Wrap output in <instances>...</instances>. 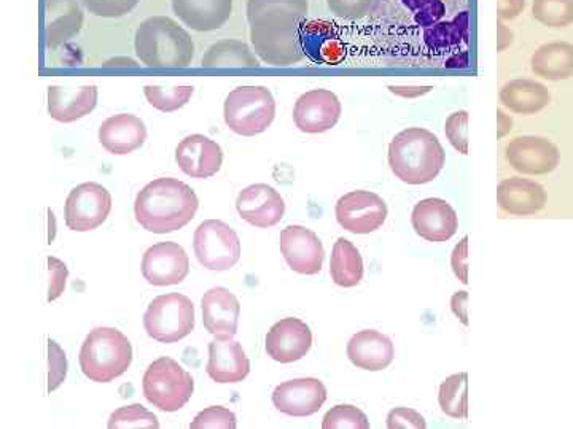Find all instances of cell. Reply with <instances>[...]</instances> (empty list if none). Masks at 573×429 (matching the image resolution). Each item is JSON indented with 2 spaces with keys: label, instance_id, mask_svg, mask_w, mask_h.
I'll return each instance as SVG.
<instances>
[{
  "label": "cell",
  "instance_id": "obj_1",
  "mask_svg": "<svg viewBox=\"0 0 573 429\" xmlns=\"http://www.w3.org/2000/svg\"><path fill=\"white\" fill-rule=\"evenodd\" d=\"M373 24L389 63L469 67V0H381Z\"/></svg>",
  "mask_w": 573,
  "mask_h": 429
},
{
  "label": "cell",
  "instance_id": "obj_2",
  "mask_svg": "<svg viewBox=\"0 0 573 429\" xmlns=\"http://www.w3.org/2000/svg\"><path fill=\"white\" fill-rule=\"evenodd\" d=\"M308 0H247L253 51L263 63L287 67L303 61L301 33Z\"/></svg>",
  "mask_w": 573,
  "mask_h": 429
},
{
  "label": "cell",
  "instance_id": "obj_3",
  "mask_svg": "<svg viewBox=\"0 0 573 429\" xmlns=\"http://www.w3.org/2000/svg\"><path fill=\"white\" fill-rule=\"evenodd\" d=\"M198 195L177 178H157L142 188L134 202V215L146 231L170 235L197 215Z\"/></svg>",
  "mask_w": 573,
  "mask_h": 429
},
{
  "label": "cell",
  "instance_id": "obj_4",
  "mask_svg": "<svg viewBox=\"0 0 573 429\" xmlns=\"http://www.w3.org/2000/svg\"><path fill=\"white\" fill-rule=\"evenodd\" d=\"M445 163V149L431 130L408 128L398 133L390 142V171L403 184H431L438 177Z\"/></svg>",
  "mask_w": 573,
  "mask_h": 429
},
{
  "label": "cell",
  "instance_id": "obj_5",
  "mask_svg": "<svg viewBox=\"0 0 573 429\" xmlns=\"http://www.w3.org/2000/svg\"><path fill=\"white\" fill-rule=\"evenodd\" d=\"M136 53L150 67H187L195 56L190 34L167 16H152L136 33Z\"/></svg>",
  "mask_w": 573,
  "mask_h": 429
},
{
  "label": "cell",
  "instance_id": "obj_6",
  "mask_svg": "<svg viewBox=\"0 0 573 429\" xmlns=\"http://www.w3.org/2000/svg\"><path fill=\"white\" fill-rule=\"evenodd\" d=\"M82 373L92 382L109 383L123 376L133 362V346L115 328H96L80 350Z\"/></svg>",
  "mask_w": 573,
  "mask_h": 429
},
{
  "label": "cell",
  "instance_id": "obj_7",
  "mask_svg": "<svg viewBox=\"0 0 573 429\" xmlns=\"http://www.w3.org/2000/svg\"><path fill=\"white\" fill-rule=\"evenodd\" d=\"M225 123L244 137L259 136L270 128L276 116V102L265 86H239L225 101Z\"/></svg>",
  "mask_w": 573,
  "mask_h": 429
},
{
  "label": "cell",
  "instance_id": "obj_8",
  "mask_svg": "<svg viewBox=\"0 0 573 429\" xmlns=\"http://www.w3.org/2000/svg\"><path fill=\"white\" fill-rule=\"evenodd\" d=\"M144 396L164 412L180 411L194 394V377L173 358L157 359L144 374Z\"/></svg>",
  "mask_w": 573,
  "mask_h": 429
},
{
  "label": "cell",
  "instance_id": "obj_9",
  "mask_svg": "<svg viewBox=\"0 0 573 429\" xmlns=\"http://www.w3.org/2000/svg\"><path fill=\"white\" fill-rule=\"evenodd\" d=\"M147 335L161 343L182 341L195 328V305L184 294L154 298L144 315Z\"/></svg>",
  "mask_w": 573,
  "mask_h": 429
},
{
  "label": "cell",
  "instance_id": "obj_10",
  "mask_svg": "<svg viewBox=\"0 0 573 429\" xmlns=\"http://www.w3.org/2000/svg\"><path fill=\"white\" fill-rule=\"evenodd\" d=\"M194 249L199 264L209 270L232 269L241 257L238 235L221 219H208L198 226Z\"/></svg>",
  "mask_w": 573,
  "mask_h": 429
},
{
  "label": "cell",
  "instance_id": "obj_11",
  "mask_svg": "<svg viewBox=\"0 0 573 429\" xmlns=\"http://www.w3.org/2000/svg\"><path fill=\"white\" fill-rule=\"evenodd\" d=\"M112 211V195L108 188L89 181L78 185L67 195L64 219L68 229L77 232L92 231L108 219Z\"/></svg>",
  "mask_w": 573,
  "mask_h": 429
},
{
  "label": "cell",
  "instance_id": "obj_12",
  "mask_svg": "<svg viewBox=\"0 0 573 429\" xmlns=\"http://www.w3.org/2000/svg\"><path fill=\"white\" fill-rule=\"evenodd\" d=\"M335 214L346 231L352 235H370L386 223L389 211L381 195L372 191L357 190L339 198Z\"/></svg>",
  "mask_w": 573,
  "mask_h": 429
},
{
  "label": "cell",
  "instance_id": "obj_13",
  "mask_svg": "<svg viewBox=\"0 0 573 429\" xmlns=\"http://www.w3.org/2000/svg\"><path fill=\"white\" fill-rule=\"evenodd\" d=\"M506 157L510 166L520 174L547 175L558 169L561 153L545 137L523 136L508 143Z\"/></svg>",
  "mask_w": 573,
  "mask_h": 429
},
{
  "label": "cell",
  "instance_id": "obj_14",
  "mask_svg": "<svg viewBox=\"0 0 573 429\" xmlns=\"http://www.w3.org/2000/svg\"><path fill=\"white\" fill-rule=\"evenodd\" d=\"M281 253L288 267L301 276H315L324 266V245L315 232L304 226H287L281 232Z\"/></svg>",
  "mask_w": 573,
  "mask_h": 429
},
{
  "label": "cell",
  "instance_id": "obj_15",
  "mask_svg": "<svg viewBox=\"0 0 573 429\" xmlns=\"http://www.w3.org/2000/svg\"><path fill=\"white\" fill-rule=\"evenodd\" d=\"M341 102L328 89H312L298 98L294 122L301 133L321 134L335 128L341 118Z\"/></svg>",
  "mask_w": 573,
  "mask_h": 429
},
{
  "label": "cell",
  "instance_id": "obj_16",
  "mask_svg": "<svg viewBox=\"0 0 573 429\" xmlns=\"http://www.w3.org/2000/svg\"><path fill=\"white\" fill-rule=\"evenodd\" d=\"M190 273V260L176 242L150 247L142 257V276L154 287L182 283Z\"/></svg>",
  "mask_w": 573,
  "mask_h": 429
},
{
  "label": "cell",
  "instance_id": "obj_17",
  "mask_svg": "<svg viewBox=\"0 0 573 429\" xmlns=\"http://www.w3.org/2000/svg\"><path fill=\"white\" fill-rule=\"evenodd\" d=\"M325 401L327 388L314 377L288 380L276 387L273 393L274 407L290 417H309L321 411Z\"/></svg>",
  "mask_w": 573,
  "mask_h": 429
},
{
  "label": "cell",
  "instance_id": "obj_18",
  "mask_svg": "<svg viewBox=\"0 0 573 429\" xmlns=\"http://www.w3.org/2000/svg\"><path fill=\"white\" fill-rule=\"evenodd\" d=\"M311 345V329L300 318H283L266 335L267 356L283 365L304 358Z\"/></svg>",
  "mask_w": 573,
  "mask_h": 429
},
{
  "label": "cell",
  "instance_id": "obj_19",
  "mask_svg": "<svg viewBox=\"0 0 573 429\" xmlns=\"http://www.w3.org/2000/svg\"><path fill=\"white\" fill-rule=\"evenodd\" d=\"M411 225L427 242H446L458 232L459 216L445 199L428 198L413 209Z\"/></svg>",
  "mask_w": 573,
  "mask_h": 429
},
{
  "label": "cell",
  "instance_id": "obj_20",
  "mask_svg": "<svg viewBox=\"0 0 573 429\" xmlns=\"http://www.w3.org/2000/svg\"><path fill=\"white\" fill-rule=\"evenodd\" d=\"M236 209L244 222L256 228H273L286 214V204L273 187L265 184L250 185L236 201Z\"/></svg>",
  "mask_w": 573,
  "mask_h": 429
},
{
  "label": "cell",
  "instance_id": "obj_21",
  "mask_svg": "<svg viewBox=\"0 0 573 429\" xmlns=\"http://www.w3.org/2000/svg\"><path fill=\"white\" fill-rule=\"evenodd\" d=\"M304 58L315 64L338 65L346 58V43L335 23L311 22L301 33Z\"/></svg>",
  "mask_w": 573,
  "mask_h": 429
},
{
  "label": "cell",
  "instance_id": "obj_22",
  "mask_svg": "<svg viewBox=\"0 0 573 429\" xmlns=\"http://www.w3.org/2000/svg\"><path fill=\"white\" fill-rule=\"evenodd\" d=\"M176 161L188 177L209 178L221 171L223 151L221 146L209 137L194 134L178 143Z\"/></svg>",
  "mask_w": 573,
  "mask_h": 429
},
{
  "label": "cell",
  "instance_id": "obj_23",
  "mask_svg": "<svg viewBox=\"0 0 573 429\" xmlns=\"http://www.w3.org/2000/svg\"><path fill=\"white\" fill-rule=\"evenodd\" d=\"M208 376L217 383L242 382L250 373V362L241 343L215 336L209 343Z\"/></svg>",
  "mask_w": 573,
  "mask_h": 429
},
{
  "label": "cell",
  "instance_id": "obj_24",
  "mask_svg": "<svg viewBox=\"0 0 573 429\" xmlns=\"http://www.w3.org/2000/svg\"><path fill=\"white\" fill-rule=\"evenodd\" d=\"M98 105L95 85L58 86L48 88V113L60 123H74L89 115Z\"/></svg>",
  "mask_w": 573,
  "mask_h": 429
},
{
  "label": "cell",
  "instance_id": "obj_25",
  "mask_svg": "<svg viewBox=\"0 0 573 429\" xmlns=\"http://www.w3.org/2000/svg\"><path fill=\"white\" fill-rule=\"evenodd\" d=\"M201 307L202 323L212 336L235 338L238 332L241 305L232 291L222 287L212 288L202 296Z\"/></svg>",
  "mask_w": 573,
  "mask_h": 429
},
{
  "label": "cell",
  "instance_id": "obj_26",
  "mask_svg": "<svg viewBox=\"0 0 573 429\" xmlns=\"http://www.w3.org/2000/svg\"><path fill=\"white\" fill-rule=\"evenodd\" d=\"M497 204L510 215H535L547 205V191L540 184L527 178H506L497 187Z\"/></svg>",
  "mask_w": 573,
  "mask_h": 429
},
{
  "label": "cell",
  "instance_id": "obj_27",
  "mask_svg": "<svg viewBox=\"0 0 573 429\" xmlns=\"http://www.w3.org/2000/svg\"><path fill=\"white\" fill-rule=\"evenodd\" d=\"M80 0H45V40L48 48H58L80 33L84 26Z\"/></svg>",
  "mask_w": 573,
  "mask_h": 429
},
{
  "label": "cell",
  "instance_id": "obj_28",
  "mask_svg": "<svg viewBox=\"0 0 573 429\" xmlns=\"http://www.w3.org/2000/svg\"><path fill=\"white\" fill-rule=\"evenodd\" d=\"M394 356L396 349L393 341L375 329L357 332L348 343V358L359 369L372 373L387 369L393 365Z\"/></svg>",
  "mask_w": 573,
  "mask_h": 429
},
{
  "label": "cell",
  "instance_id": "obj_29",
  "mask_svg": "<svg viewBox=\"0 0 573 429\" xmlns=\"http://www.w3.org/2000/svg\"><path fill=\"white\" fill-rule=\"evenodd\" d=\"M147 140L142 119L129 113L111 116L99 128V142L109 153L128 154L139 150Z\"/></svg>",
  "mask_w": 573,
  "mask_h": 429
},
{
  "label": "cell",
  "instance_id": "obj_30",
  "mask_svg": "<svg viewBox=\"0 0 573 429\" xmlns=\"http://www.w3.org/2000/svg\"><path fill=\"white\" fill-rule=\"evenodd\" d=\"M174 13L198 33L221 29L233 12V0H173Z\"/></svg>",
  "mask_w": 573,
  "mask_h": 429
},
{
  "label": "cell",
  "instance_id": "obj_31",
  "mask_svg": "<svg viewBox=\"0 0 573 429\" xmlns=\"http://www.w3.org/2000/svg\"><path fill=\"white\" fill-rule=\"evenodd\" d=\"M499 98L503 108L518 115H535L547 109L551 102V94L547 86L530 80V78L508 81L500 89Z\"/></svg>",
  "mask_w": 573,
  "mask_h": 429
},
{
  "label": "cell",
  "instance_id": "obj_32",
  "mask_svg": "<svg viewBox=\"0 0 573 429\" xmlns=\"http://www.w3.org/2000/svg\"><path fill=\"white\" fill-rule=\"evenodd\" d=\"M531 68L537 77L545 80H569L573 77V45L568 42L541 45L532 54Z\"/></svg>",
  "mask_w": 573,
  "mask_h": 429
},
{
  "label": "cell",
  "instance_id": "obj_33",
  "mask_svg": "<svg viewBox=\"0 0 573 429\" xmlns=\"http://www.w3.org/2000/svg\"><path fill=\"white\" fill-rule=\"evenodd\" d=\"M332 279L338 287H357L363 279V260L351 240L339 237L333 245L331 260Z\"/></svg>",
  "mask_w": 573,
  "mask_h": 429
},
{
  "label": "cell",
  "instance_id": "obj_34",
  "mask_svg": "<svg viewBox=\"0 0 573 429\" xmlns=\"http://www.w3.org/2000/svg\"><path fill=\"white\" fill-rule=\"evenodd\" d=\"M202 67H259L260 63L249 45L239 40H222L209 47L202 56Z\"/></svg>",
  "mask_w": 573,
  "mask_h": 429
},
{
  "label": "cell",
  "instance_id": "obj_35",
  "mask_svg": "<svg viewBox=\"0 0 573 429\" xmlns=\"http://www.w3.org/2000/svg\"><path fill=\"white\" fill-rule=\"evenodd\" d=\"M466 373L454 374L449 376L441 383L440 393H438V403L443 414L451 418L469 417V398H466Z\"/></svg>",
  "mask_w": 573,
  "mask_h": 429
},
{
  "label": "cell",
  "instance_id": "obj_36",
  "mask_svg": "<svg viewBox=\"0 0 573 429\" xmlns=\"http://www.w3.org/2000/svg\"><path fill=\"white\" fill-rule=\"evenodd\" d=\"M194 86H157L147 85L144 88L147 101L152 108L160 110V112L171 113L184 108L191 96H194Z\"/></svg>",
  "mask_w": 573,
  "mask_h": 429
},
{
  "label": "cell",
  "instance_id": "obj_37",
  "mask_svg": "<svg viewBox=\"0 0 573 429\" xmlns=\"http://www.w3.org/2000/svg\"><path fill=\"white\" fill-rule=\"evenodd\" d=\"M532 16L535 22L552 29L573 24V0H534Z\"/></svg>",
  "mask_w": 573,
  "mask_h": 429
},
{
  "label": "cell",
  "instance_id": "obj_38",
  "mask_svg": "<svg viewBox=\"0 0 573 429\" xmlns=\"http://www.w3.org/2000/svg\"><path fill=\"white\" fill-rule=\"evenodd\" d=\"M108 427L113 429H125V428H160L158 424L157 415L152 412L147 411L146 407L139 406V404H133V406L120 407L119 411L113 412L111 418H109Z\"/></svg>",
  "mask_w": 573,
  "mask_h": 429
},
{
  "label": "cell",
  "instance_id": "obj_39",
  "mask_svg": "<svg viewBox=\"0 0 573 429\" xmlns=\"http://www.w3.org/2000/svg\"><path fill=\"white\" fill-rule=\"evenodd\" d=\"M324 429H369L370 420L359 407L335 406L325 414L322 420Z\"/></svg>",
  "mask_w": 573,
  "mask_h": 429
},
{
  "label": "cell",
  "instance_id": "obj_40",
  "mask_svg": "<svg viewBox=\"0 0 573 429\" xmlns=\"http://www.w3.org/2000/svg\"><path fill=\"white\" fill-rule=\"evenodd\" d=\"M328 9L339 18L362 20L372 16L381 0H327Z\"/></svg>",
  "mask_w": 573,
  "mask_h": 429
},
{
  "label": "cell",
  "instance_id": "obj_41",
  "mask_svg": "<svg viewBox=\"0 0 573 429\" xmlns=\"http://www.w3.org/2000/svg\"><path fill=\"white\" fill-rule=\"evenodd\" d=\"M236 427H238L236 415L229 408L221 406L204 408L190 424L191 429H235Z\"/></svg>",
  "mask_w": 573,
  "mask_h": 429
},
{
  "label": "cell",
  "instance_id": "obj_42",
  "mask_svg": "<svg viewBox=\"0 0 573 429\" xmlns=\"http://www.w3.org/2000/svg\"><path fill=\"white\" fill-rule=\"evenodd\" d=\"M445 134L449 143L459 153L469 154V112L461 110L449 115L446 119Z\"/></svg>",
  "mask_w": 573,
  "mask_h": 429
},
{
  "label": "cell",
  "instance_id": "obj_43",
  "mask_svg": "<svg viewBox=\"0 0 573 429\" xmlns=\"http://www.w3.org/2000/svg\"><path fill=\"white\" fill-rule=\"evenodd\" d=\"M67 376V358L64 350L54 341H48V391L58 390Z\"/></svg>",
  "mask_w": 573,
  "mask_h": 429
},
{
  "label": "cell",
  "instance_id": "obj_44",
  "mask_svg": "<svg viewBox=\"0 0 573 429\" xmlns=\"http://www.w3.org/2000/svg\"><path fill=\"white\" fill-rule=\"evenodd\" d=\"M85 9L95 16L102 18H120L132 12L139 0H82Z\"/></svg>",
  "mask_w": 573,
  "mask_h": 429
},
{
  "label": "cell",
  "instance_id": "obj_45",
  "mask_svg": "<svg viewBox=\"0 0 573 429\" xmlns=\"http://www.w3.org/2000/svg\"><path fill=\"white\" fill-rule=\"evenodd\" d=\"M48 274H50V283H48V301L58 300L64 293L68 269L63 261L54 256H48Z\"/></svg>",
  "mask_w": 573,
  "mask_h": 429
},
{
  "label": "cell",
  "instance_id": "obj_46",
  "mask_svg": "<svg viewBox=\"0 0 573 429\" xmlns=\"http://www.w3.org/2000/svg\"><path fill=\"white\" fill-rule=\"evenodd\" d=\"M427 427L424 417L414 408L397 407L387 415V428L390 429H424Z\"/></svg>",
  "mask_w": 573,
  "mask_h": 429
},
{
  "label": "cell",
  "instance_id": "obj_47",
  "mask_svg": "<svg viewBox=\"0 0 573 429\" xmlns=\"http://www.w3.org/2000/svg\"><path fill=\"white\" fill-rule=\"evenodd\" d=\"M469 237H463L461 242L454 247L451 255V267L454 270V276L462 281L463 285L469 283Z\"/></svg>",
  "mask_w": 573,
  "mask_h": 429
},
{
  "label": "cell",
  "instance_id": "obj_48",
  "mask_svg": "<svg viewBox=\"0 0 573 429\" xmlns=\"http://www.w3.org/2000/svg\"><path fill=\"white\" fill-rule=\"evenodd\" d=\"M526 9V0H497V16L500 22L518 18Z\"/></svg>",
  "mask_w": 573,
  "mask_h": 429
},
{
  "label": "cell",
  "instance_id": "obj_49",
  "mask_svg": "<svg viewBox=\"0 0 573 429\" xmlns=\"http://www.w3.org/2000/svg\"><path fill=\"white\" fill-rule=\"evenodd\" d=\"M466 304H469V293L466 291H458L454 296L451 298V311L456 317L469 326V314H466Z\"/></svg>",
  "mask_w": 573,
  "mask_h": 429
},
{
  "label": "cell",
  "instance_id": "obj_50",
  "mask_svg": "<svg viewBox=\"0 0 573 429\" xmlns=\"http://www.w3.org/2000/svg\"><path fill=\"white\" fill-rule=\"evenodd\" d=\"M390 92L404 99L420 98L431 92L432 86H389Z\"/></svg>",
  "mask_w": 573,
  "mask_h": 429
},
{
  "label": "cell",
  "instance_id": "obj_51",
  "mask_svg": "<svg viewBox=\"0 0 573 429\" xmlns=\"http://www.w3.org/2000/svg\"><path fill=\"white\" fill-rule=\"evenodd\" d=\"M513 43V33L502 22H497V51L502 53Z\"/></svg>",
  "mask_w": 573,
  "mask_h": 429
},
{
  "label": "cell",
  "instance_id": "obj_52",
  "mask_svg": "<svg viewBox=\"0 0 573 429\" xmlns=\"http://www.w3.org/2000/svg\"><path fill=\"white\" fill-rule=\"evenodd\" d=\"M513 129V119L503 110H497V139H503Z\"/></svg>",
  "mask_w": 573,
  "mask_h": 429
}]
</instances>
